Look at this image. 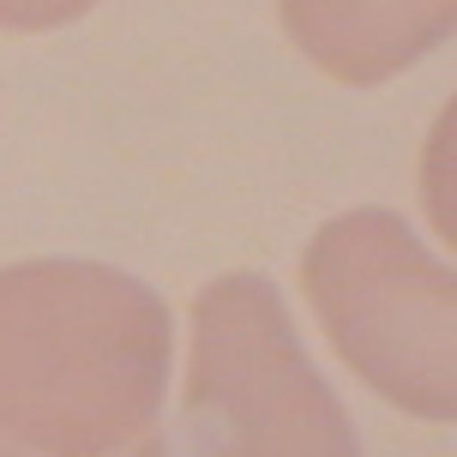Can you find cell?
Here are the masks:
<instances>
[{
  "mask_svg": "<svg viewBox=\"0 0 457 457\" xmlns=\"http://www.w3.org/2000/svg\"><path fill=\"white\" fill-rule=\"evenodd\" d=\"M175 325L151 283L96 259L0 265V439L114 457L151 434Z\"/></svg>",
  "mask_w": 457,
  "mask_h": 457,
  "instance_id": "obj_1",
  "label": "cell"
},
{
  "mask_svg": "<svg viewBox=\"0 0 457 457\" xmlns=\"http://www.w3.org/2000/svg\"><path fill=\"white\" fill-rule=\"evenodd\" d=\"M127 457H361V434L307 361L265 271H228L193 301L187 391Z\"/></svg>",
  "mask_w": 457,
  "mask_h": 457,
  "instance_id": "obj_2",
  "label": "cell"
},
{
  "mask_svg": "<svg viewBox=\"0 0 457 457\" xmlns=\"http://www.w3.org/2000/svg\"><path fill=\"white\" fill-rule=\"evenodd\" d=\"M301 289L355 379L403 415H457L452 265H439L397 211L361 205L320 223L301 253Z\"/></svg>",
  "mask_w": 457,
  "mask_h": 457,
  "instance_id": "obj_3",
  "label": "cell"
},
{
  "mask_svg": "<svg viewBox=\"0 0 457 457\" xmlns=\"http://www.w3.org/2000/svg\"><path fill=\"white\" fill-rule=\"evenodd\" d=\"M289 43L337 85H386L452 43L457 0H277Z\"/></svg>",
  "mask_w": 457,
  "mask_h": 457,
  "instance_id": "obj_4",
  "label": "cell"
},
{
  "mask_svg": "<svg viewBox=\"0 0 457 457\" xmlns=\"http://www.w3.org/2000/svg\"><path fill=\"white\" fill-rule=\"evenodd\" d=\"M421 199H428V223L445 235L452 247V103L439 109L434 138H428V162H421Z\"/></svg>",
  "mask_w": 457,
  "mask_h": 457,
  "instance_id": "obj_5",
  "label": "cell"
},
{
  "mask_svg": "<svg viewBox=\"0 0 457 457\" xmlns=\"http://www.w3.org/2000/svg\"><path fill=\"white\" fill-rule=\"evenodd\" d=\"M96 0H0V30H24V37H37V30H61V24L85 19Z\"/></svg>",
  "mask_w": 457,
  "mask_h": 457,
  "instance_id": "obj_6",
  "label": "cell"
},
{
  "mask_svg": "<svg viewBox=\"0 0 457 457\" xmlns=\"http://www.w3.org/2000/svg\"><path fill=\"white\" fill-rule=\"evenodd\" d=\"M0 457H19V452H6V445H0Z\"/></svg>",
  "mask_w": 457,
  "mask_h": 457,
  "instance_id": "obj_7",
  "label": "cell"
}]
</instances>
